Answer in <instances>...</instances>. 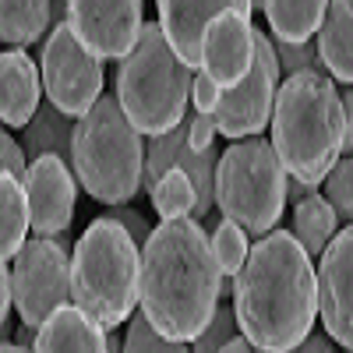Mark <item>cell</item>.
Returning <instances> with one entry per match:
<instances>
[{
    "label": "cell",
    "mask_w": 353,
    "mask_h": 353,
    "mask_svg": "<svg viewBox=\"0 0 353 353\" xmlns=\"http://www.w3.org/2000/svg\"><path fill=\"white\" fill-rule=\"evenodd\" d=\"M219 301L223 269L205 226L191 216L163 219L141 244L138 304L149 325L173 343H194Z\"/></svg>",
    "instance_id": "1"
},
{
    "label": "cell",
    "mask_w": 353,
    "mask_h": 353,
    "mask_svg": "<svg viewBox=\"0 0 353 353\" xmlns=\"http://www.w3.org/2000/svg\"><path fill=\"white\" fill-rule=\"evenodd\" d=\"M233 314L241 336L261 353H293L314 329L318 279L311 254L290 230L258 237L233 279Z\"/></svg>",
    "instance_id": "2"
},
{
    "label": "cell",
    "mask_w": 353,
    "mask_h": 353,
    "mask_svg": "<svg viewBox=\"0 0 353 353\" xmlns=\"http://www.w3.org/2000/svg\"><path fill=\"white\" fill-rule=\"evenodd\" d=\"M272 149L286 170L307 184H321L343 156V99L325 71L286 74L272 110Z\"/></svg>",
    "instance_id": "3"
},
{
    "label": "cell",
    "mask_w": 353,
    "mask_h": 353,
    "mask_svg": "<svg viewBox=\"0 0 353 353\" xmlns=\"http://www.w3.org/2000/svg\"><path fill=\"white\" fill-rule=\"evenodd\" d=\"M141 290V248L131 233L99 216L85 226L71 254V301L106 332L121 329L138 307Z\"/></svg>",
    "instance_id": "4"
},
{
    "label": "cell",
    "mask_w": 353,
    "mask_h": 353,
    "mask_svg": "<svg viewBox=\"0 0 353 353\" xmlns=\"http://www.w3.org/2000/svg\"><path fill=\"white\" fill-rule=\"evenodd\" d=\"M191 81L194 68L170 50L159 21H145L117 68V103L145 138H159L188 117Z\"/></svg>",
    "instance_id": "5"
},
{
    "label": "cell",
    "mask_w": 353,
    "mask_h": 353,
    "mask_svg": "<svg viewBox=\"0 0 353 353\" xmlns=\"http://www.w3.org/2000/svg\"><path fill=\"white\" fill-rule=\"evenodd\" d=\"M145 134L124 117L117 96L78 117L71 170L78 184L103 205H128L145 181Z\"/></svg>",
    "instance_id": "6"
},
{
    "label": "cell",
    "mask_w": 353,
    "mask_h": 353,
    "mask_svg": "<svg viewBox=\"0 0 353 353\" xmlns=\"http://www.w3.org/2000/svg\"><path fill=\"white\" fill-rule=\"evenodd\" d=\"M216 209L248 237L272 233L286 209V170L265 138L230 141L216 166Z\"/></svg>",
    "instance_id": "7"
},
{
    "label": "cell",
    "mask_w": 353,
    "mask_h": 353,
    "mask_svg": "<svg viewBox=\"0 0 353 353\" xmlns=\"http://www.w3.org/2000/svg\"><path fill=\"white\" fill-rule=\"evenodd\" d=\"M11 301L21 325L39 329L71 301V254L68 237H32L11 258Z\"/></svg>",
    "instance_id": "8"
},
{
    "label": "cell",
    "mask_w": 353,
    "mask_h": 353,
    "mask_svg": "<svg viewBox=\"0 0 353 353\" xmlns=\"http://www.w3.org/2000/svg\"><path fill=\"white\" fill-rule=\"evenodd\" d=\"M39 78L46 99L68 113V117H85L103 96V61L88 53L68 21L53 25L43 39V61H39Z\"/></svg>",
    "instance_id": "9"
},
{
    "label": "cell",
    "mask_w": 353,
    "mask_h": 353,
    "mask_svg": "<svg viewBox=\"0 0 353 353\" xmlns=\"http://www.w3.org/2000/svg\"><path fill=\"white\" fill-rule=\"evenodd\" d=\"M279 61L272 50V36L254 32V61L248 78L237 88L219 92L216 103V131L230 141L254 138L261 134L265 124H272V110H276V92H279Z\"/></svg>",
    "instance_id": "10"
},
{
    "label": "cell",
    "mask_w": 353,
    "mask_h": 353,
    "mask_svg": "<svg viewBox=\"0 0 353 353\" xmlns=\"http://www.w3.org/2000/svg\"><path fill=\"white\" fill-rule=\"evenodd\" d=\"M68 28L96 61H121L141 32V0H64Z\"/></svg>",
    "instance_id": "11"
},
{
    "label": "cell",
    "mask_w": 353,
    "mask_h": 353,
    "mask_svg": "<svg viewBox=\"0 0 353 353\" xmlns=\"http://www.w3.org/2000/svg\"><path fill=\"white\" fill-rule=\"evenodd\" d=\"M318 314L325 336L353 353V226L336 230L318 261Z\"/></svg>",
    "instance_id": "12"
},
{
    "label": "cell",
    "mask_w": 353,
    "mask_h": 353,
    "mask_svg": "<svg viewBox=\"0 0 353 353\" xmlns=\"http://www.w3.org/2000/svg\"><path fill=\"white\" fill-rule=\"evenodd\" d=\"M78 176L74 170L57 159V156H39L28 163L25 173V201H28V226L36 237H61L74 219L78 205Z\"/></svg>",
    "instance_id": "13"
},
{
    "label": "cell",
    "mask_w": 353,
    "mask_h": 353,
    "mask_svg": "<svg viewBox=\"0 0 353 353\" xmlns=\"http://www.w3.org/2000/svg\"><path fill=\"white\" fill-rule=\"evenodd\" d=\"M254 61V28L248 14L237 11H223L205 25V39H201V71L209 74V81L226 92L237 88Z\"/></svg>",
    "instance_id": "14"
},
{
    "label": "cell",
    "mask_w": 353,
    "mask_h": 353,
    "mask_svg": "<svg viewBox=\"0 0 353 353\" xmlns=\"http://www.w3.org/2000/svg\"><path fill=\"white\" fill-rule=\"evenodd\" d=\"M159 8V28L170 43V50L194 71H201V39L205 25L223 11L254 14L251 0H156Z\"/></svg>",
    "instance_id": "15"
},
{
    "label": "cell",
    "mask_w": 353,
    "mask_h": 353,
    "mask_svg": "<svg viewBox=\"0 0 353 353\" xmlns=\"http://www.w3.org/2000/svg\"><path fill=\"white\" fill-rule=\"evenodd\" d=\"M43 103V78L21 46L0 53V124L25 128Z\"/></svg>",
    "instance_id": "16"
},
{
    "label": "cell",
    "mask_w": 353,
    "mask_h": 353,
    "mask_svg": "<svg viewBox=\"0 0 353 353\" xmlns=\"http://www.w3.org/2000/svg\"><path fill=\"white\" fill-rule=\"evenodd\" d=\"M32 353H110V332L81 307H57L36 332Z\"/></svg>",
    "instance_id": "17"
},
{
    "label": "cell",
    "mask_w": 353,
    "mask_h": 353,
    "mask_svg": "<svg viewBox=\"0 0 353 353\" xmlns=\"http://www.w3.org/2000/svg\"><path fill=\"white\" fill-rule=\"evenodd\" d=\"M314 39L325 74L353 85V0H329Z\"/></svg>",
    "instance_id": "18"
},
{
    "label": "cell",
    "mask_w": 353,
    "mask_h": 353,
    "mask_svg": "<svg viewBox=\"0 0 353 353\" xmlns=\"http://www.w3.org/2000/svg\"><path fill=\"white\" fill-rule=\"evenodd\" d=\"M74 117L61 113L50 99L39 103L36 117L21 128V149L28 156V163L39 156H57L71 166V152H74Z\"/></svg>",
    "instance_id": "19"
},
{
    "label": "cell",
    "mask_w": 353,
    "mask_h": 353,
    "mask_svg": "<svg viewBox=\"0 0 353 353\" xmlns=\"http://www.w3.org/2000/svg\"><path fill=\"white\" fill-rule=\"evenodd\" d=\"M53 28V0H0V39L8 46H32Z\"/></svg>",
    "instance_id": "20"
},
{
    "label": "cell",
    "mask_w": 353,
    "mask_h": 353,
    "mask_svg": "<svg viewBox=\"0 0 353 353\" xmlns=\"http://www.w3.org/2000/svg\"><path fill=\"white\" fill-rule=\"evenodd\" d=\"M329 0H265L261 11L269 18L272 39L304 43L318 36V25L325 18Z\"/></svg>",
    "instance_id": "21"
},
{
    "label": "cell",
    "mask_w": 353,
    "mask_h": 353,
    "mask_svg": "<svg viewBox=\"0 0 353 353\" xmlns=\"http://www.w3.org/2000/svg\"><path fill=\"white\" fill-rule=\"evenodd\" d=\"M28 201L18 176L0 173V261H11L28 241Z\"/></svg>",
    "instance_id": "22"
},
{
    "label": "cell",
    "mask_w": 353,
    "mask_h": 353,
    "mask_svg": "<svg viewBox=\"0 0 353 353\" xmlns=\"http://www.w3.org/2000/svg\"><path fill=\"white\" fill-rule=\"evenodd\" d=\"M336 230H339V219L332 212V205L325 201V194H311V198L293 205V237H297V244L311 258H318L329 248Z\"/></svg>",
    "instance_id": "23"
},
{
    "label": "cell",
    "mask_w": 353,
    "mask_h": 353,
    "mask_svg": "<svg viewBox=\"0 0 353 353\" xmlns=\"http://www.w3.org/2000/svg\"><path fill=\"white\" fill-rule=\"evenodd\" d=\"M149 194H152V209L159 212V219H181L194 212V184L188 181L184 170H166Z\"/></svg>",
    "instance_id": "24"
},
{
    "label": "cell",
    "mask_w": 353,
    "mask_h": 353,
    "mask_svg": "<svg viewBox=\"0 0 353 353\" xmlns=\"http://www.w3.org/2000/svg\"><path fill=\"white\" fill-rule=\"evenodd\" d=\"M209 244H212V254H216V261H219L223 276H226V279H237L241 265L248 261V251H251L248 233H244L237 223L219 219V226L209 233Z\"/></svg>",
    "instance_id": "25"
},
{
    "label": "cell",
    "mask_w": 353,
    "mask_h": 353,
    "mask_svg": "<svg viewBox=\"0 0 353 353\" xmlns=\"http://www.w3.org/2000/svg\"><path fill=\"white\" fill-rule=\"evenodd\" d=\"M321 188H325V201L332 205L339 226H353V156H339Z\"/></svg>",
    "instance_id": "26"
},
{
    "label": "cell",
    "mask_w": 353,
    "mask_h": 353,
    "mask_svg": "<svg viewBox=\"0 0 353 353\" xmlns=\"http://www.w3.org/2000/svg\"><path fill=\"white\" fill-rule=\"evenodd\" d=\"M121 353H191L188 343H173L166 336H159L149 318H128V332H124V343H121Z\"/></svg>",
    "instance_id": "27"
},
{
    "label": "cell",
    "mask_w": 353,
    "mask_h": 353,
    "mask_svg": "<svg viewBox=\"0 0 353 353\" xmlns=\"http://www.w3.org/2000/svg\"><path fill=\"white\" fill-rule=\"evenodd\" d=\"M279 71L286 74H301V71H325L318 61V39H304V43H286V39H272Z\"/></svg>",
    "instance_id": "28"
},
{
    "label": "cell",
    "mask_w": 353,
    "mask_h": 353,
    "mask_svg": "<svg viewBox=\"0 0 353 353\" xmlns=\"http://www.w3.org/2000/svg\"><path fill=\"white\" fill-rule=\"evenodd\" d=\"M233 325H237V314H233V307H226V304H219L216 307V314L209 318V325L201 329V336L191 343V353H219L233 336Z\"/></svg>",
    "instance_id": "29"
},
{
    "label": "cell",
    "mask_w": 353,
    "mask_h": 353,
    "mask_svg": "<svg viewBox=\"0 0 353 353\" xmlns=\"http://www.w3.org/2000/svg\"><path fill=\"white\" fill-rule=\"evenodd\" d=\"M0 173H11L18 181H25L28 173V156L21 149V141H14L4 124H0Z\"/></svg>",
    "instance_id": "30"
},
{
    "label": "cell",
    "mask_w": 353,
    "mask_h": 353,
    "mask_svg": "<svg viewBox=\"0 0 353 353\" xmlns=\"http://www.w3.org/2000/svg\"><path fill=\"white\" fill-rule=\"evenodd\" d=\"M188 121V141L194 145V149H212V141H216V117L212 113H188L184 117Z\"/></svg>",
    "instance_id": "31"
},
{
    "label": "cell",
    "mask_w": 353,
    "mask_h": 353,
    "mask_svg": "<svg viewBox=\"0 0 353 353\" xmlns=\"http://www.w3.org/2000/svg\"><path fill=\"white\" fill-rule=\"evenodd\" d=\"M106 209H110L106 216L121 223V226L131 233V241H134V244H145V241H149V233H152V230H149V223H145V216H138L134 209H128V205H106Z\"/></svg>",
    "instance_id": "32"
},
{
    "label": "cell",
    "mask_w": 353,
    "mask_h": 353,
    "mask_svg": "<svg viewBox=\"0 0 353 353\" xmlns=\"http://www.w3.org/2000/svg\"><path fill=\"white\" fill-rule=\"evenodd\" d=\"M191 103L198 113H216V103H219V88L209 81L205 71H194V81H191Z\"/></svg>",
    "instance_id": "33"
},
{
    "label": "cell",
    "mask_w": 353,
    "mask_h": 353,
    "mask_svg": "<svg viewBox=\"0 0 353 353\" xmlns=\"http://www.w3.org/2000/svg\"><path fill=\"white\" fill-rule=\"evenodd\" d=\"M339 99H343V152L353 156V88L339 92Z\"/></svg>",
    "instance_id": "34"
},
{
    "label": "cell",
    "mask_w": 353,
    "mask_h": 353,
    "mask_svg": "<svg viewBox=\"0 0 353 353\" xmlns=\"http://www.w3.org/2000/svg\"><path fill=\"white\" fill-rule=\"evenodd\" d=\"M11 272H8V265L0 261V329H4V321H8V311H11Z\"/></svg>",
    "instance_id": "35"
},
{
    "label": "cell",
    "mask_w": 353,
    "mask_h": 353,
    "mask_svg": "<svg viewBox=\"0 0 353 353\" xmlns=\"http://www.w3.org/2000/svg\"><path fill=\"white\" fill-rule=\"evenodd\" d=\"M311 194H318V184L297 181V176H286V198H290V205H297V201H304Z\"/></svg>",
    "instance_id": "36"
},
{
    "label": "cell",
    "mask_w": 353,
    "mask_h": 353,
    "mask_svg": "<svg viewBox=\"0 0 353 353\" xmlns=\"http://www.w3.org/2000/svg\"><path fill=\"white\" fill-rule=\"evenodd\" d=\"M293 353H336V343L329 339V336H318V332H311L297 350H293Z\"/></svg>",
    "instance_id": "37"
},
{
    "label": "cell",
    "mask_w": 353,
    "mask_h": 353,
    "mask_svg": "<svg viewBox=\"0 0 353 353\" xmlns=\"http://www.w3.org/2000/svg\"><path fill=\"white\" fill-rule=\"evenodd\" d=\"M36 332H39V329H32V325H21V329L14 332V346H21V350L32 353V350H36Z\"/></svg>",
    "instance_id": "38"
},
{
    "label": "cell",
    "mask_w": 353,
    "mask_h": 353,
    "mask_svg": "<svg viewBox=\"0 0 353 353\" xmlns=\"http://www.w3.org/2000/svg\"><path fill=\"white\" fill-rule=\"evenodd\" d=\"M219 353H261V350H258V346H251L244 336H233V339H230Z\"/></svg>",
    "instance_id": "39"
},
{
    "label": "cell",
    "mask_w": 353,
    "mask_h": 353,
    "mask_svg": "<svg viewBox=\"0 0 353 353\" xmlns=\"http://www.w3.org/2000/svg\"><path fill=\"white\" fill-rule=\"evenodd\" d=\"M0 353H28V350H21V346H14V343H0Z\"/></svg>",
    "instance_id": "40"
},
{
    "label": "cell",
    "mask_w": 353,
    "mask_h": 353,
    "mask_svg": "<svg viewBox=\"0 0 353 353\" xmlns=\"http://www.w3.org/2000/svg\"><path fill=\"white\" fill-rule=\"evenodd\" d=\"M110 353H121V339H117L113 332H110Z\"/></svg>",
    "instance_id": "41"
},
{
    "label": "cell",
    "mask_w": 353,
    "mask_h": 353,
    "mask_svg": "<svg viewBox=\"0 0 353 353\" xmlns=\"http://www.w3.org/2000/svg\"><path fill=\"white\" fill-rule=\"evenodd\" d=\"M261 4H265V0H251V11H261Z\"/></svg>",
    "instance_id": "42"
}]
</instances>
